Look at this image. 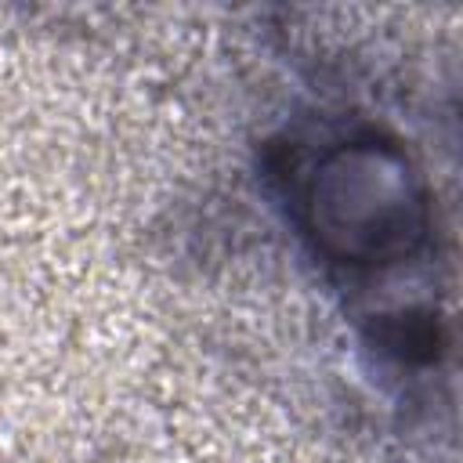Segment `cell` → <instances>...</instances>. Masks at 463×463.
<instances>
[{"mask_svg":"<svg viewBox=\"0 0 463 463\" xmlns=\"http://www.w3.org/2000/svg\"><path fill=\"white\" fill-rule=\"evenodd\" d=\"M409 170L376 148L340 152L315 188V228L347 257H373L402 246L416 221Z\"/></svg>","mask_w":463,"mask_h":463,"instance_id":"cell-1","label":"cell"}]
</instances>
